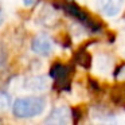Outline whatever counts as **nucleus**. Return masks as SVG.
<instances>
[{"instance_id":"f257e3e1","label":"nucleus","mask_w":125,"mask_h":125,"mask_svg":"<svg viewBox=\"0 0 125 125\" xmlns=\"http://www.w3.org/2000/svg\"><path fill=\"white\" fill-rule=\"evenodd\" d=\"M47 101L42 95H27L16 98L12 104V114L18 118H32L42 114Z\"/></svg>"},{"instance_id":"f03ea898","label":"nucleus","mask_w":125,"mask_h":125,"mask_svg":"<svg viewBox=\"0 0 125 125\" xmlns=\"http://www.w3.org/2000/svg\"><path fill=\"white\" fill-rule=\"evenodd\" d=\"M97 7L105 16H117L124 10L125 0H97Z\"/></svg>"},{"instance_id":"7ed1b4c3","label":"nucleus","mask_w":125,"mask_h":125,"mask_svg":"<svg viewBox=\"0 0 125 125\" xmlns=\"http://www.w3.org/2000/svg\"><path fill=\"white\" fill-rule=\"evenodd\" d=\"M31 50L41 57H49L52 52V42L44 34H39L31 42Z\"/></svg>"},{"instance_id":"20e7f679","label":"nucleus","mask_w":125,"mask_h":125,"mask_svg":"<svg viewBox=\"0 0 125 125\" xmlns=\"http://www.w3.org/2000/svg\"><path fill=\"white\" fill-rule=\"evenodd\" d=\"M69 121H70V110L66 106L54 108L51 110V113L49 114V117L44 120L46 124H58V125L67 124Z\"/></svg>"},{"instance_id":"39448f33","label":"nucleus","mask_w":125,"mask_h":125,"mask_svg":"<svg viewBox=\"0 0 125 125\" xmlns=\"http://www.w3.org/2000/svg\"><path fill=\"white\" fill-rule=\"evenodd\" d=\"M26 90L28 92H44L49 87V79L43 75H35L30 77L23 83Z\"/></svg>"},{"instance_id":"423d86ee","label":"nucleus","mask_w":125,"mask_h":125,"mask_svg":"<svg viewBox=\"0 0 125 125\" xmlns=\"http://www.w3.org/2000/svg\"><path fill=\"white\" fill-rule=\"evenodd\" d=\"M35 1H36V0H23V3H24V6H27V7L34 6V4H35Z\"/></svg>"},{"instance_id":"0eeeda50","label":"nucleus","mask_w":125,"mask_h":125,"mask_svg":"<svg viewBox=\"0 0 125 125\" xmlns=\"http://www.w3.org/2000/svg\"><path fill=\"white\" fill-rule=\"evenodd\" d=\"M1 22H3V11L0 8V24H1Z\"/></svg>"}]
</instances>
